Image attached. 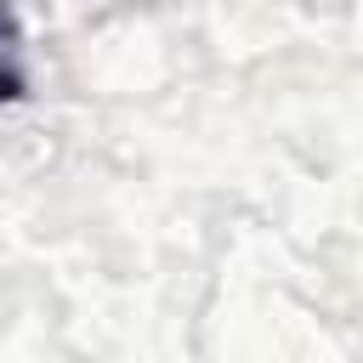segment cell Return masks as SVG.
<instances>
[{
  "label": "cell",
  "mask_w": 363,
  "mask_h": 363,
  "mask_svg": "<svg viewBox=\"0 0 363 363\" xmlns=\"http://www.w3.org/2000/svg\"><path fill=\"white\" fill-rule=\"evenodd\" d=\"M28 91L23 79V40H17V17L0 11V102H17Z\"/></svg>",
  "instance_id": "obj_1"
}]
</instances>
